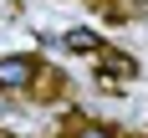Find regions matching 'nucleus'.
I'll return each mask as SVG.
<instances>
[{"mask_svg": "<svg viewBox=\"0 0 148 138\" xmlns=\"http://www.w3.org/2000/svg\"><path fill=\"white\" fill-rule=\"evenodd\" d=\"M41 77L36 56H0V92H31Z\"/></svg>", "mask_w": 148, "mask_h": 138, "instance_id": "obj_1", "label": "nucleus"}, {"mask_svg": "<svg viewBox=\"0 0 148 138\" xmlns=\"http://www.w3.org/2000/svg\"><path fill=\"white\" fill-rule=\"evenodd\" d=\"M66 46H77V51H87V56H97V51H102L92 31H72V36H66Z\"/></svg>", "mask_w": 148, "mask_h": 138, "instance_id": "obj_2", "label": "nucleus"}, {"mask_svg": "<svg viewBox=\"0 0 148 138\" xmlns=\"http://www.w3.org/2000/svg\"><path fill=\"white\" fill-rule=\"evenodd\" d=\"M77 138H118V133H112L107 123H82V128H77Z\"/></svg>", "mask_w": 148, "mask_h": 138, "instance_id": "obj_3", "label": "nucleus"}]
</instances>
